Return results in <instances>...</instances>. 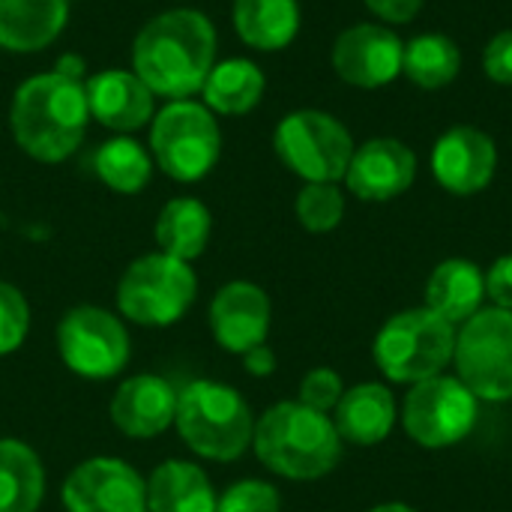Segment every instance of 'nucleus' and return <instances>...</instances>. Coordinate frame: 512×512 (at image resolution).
Here are the masks:
<instances>
[{
  "label": "nucleus",
  "instance_id": "dca6fc26",
  "mask_svg": "<svg viewBox=\"0 0 512 512\" xmlns=\"http://www.w3.org/2000/svg\"><path fill=\"white\" fill-rule=\"evenodd\" d=\"M417 177V156L408 144L396 138H372L354 147L351 165L345 171L348 189L360 201H390L411 189Z\"/></svg>",
  "mask_w": 512,
  "mask_h": 512
},
{
  "label": "nucleus",
  "instance_id": "9b49d317",
  "mask_svg": "<svg viewBox=\"0 0 512 512\" xmlns=\"http://www.w3.org/2000/svg\"><path fill=\"white\" fill-rule=\"evenodd\" d=\"M57 348L75 375L93 381L114 378L129 360L126 327L96 306H78L63 315L57 327Z\"/></svg>",
  "mask_w": 512,
  "mask_h": 512
},
{
  "label": "nucleus",
  "instance_id": "a211bd4d",
  "mask_svg": "<svg viewBox=\"0 0 512 512\" xmlns=\"http://www.w3.org/2000/svg\"><path fill=\"white\" fill-rule=\"evenodd\" d=\"M177 414V390L156 375H135L111 399V420L129 438L162 435Z\"/></svg>",
  "mask_w": 512,
  "mask_h": 512
},
{
  "label": "nucleus",
  "instance_id": "6e6552de",
  "mask_svg": "<svg viewBox=\"0 0 512 512\" xmlns=\"http://www.w3.org/2000/svg\"><path fill=\"white\" fill-rule=\"evenodd\" d=\"M456 378L483 402L512 399V312L480 309L456 330Z\"/></svg>",
  "mask_w": 512,
  "mask_h": 512
},
{
  "label": "nucleus",
  "instance_id": "4468645a",
  "mask_svg": "<svg viewBox=\"0 0 512 512\" xmlns=\"http://www.w3.org/2000/svg\"><path fill=\"white\" fill-rule=\"evenodd\" d=\"M498 171V147L477 126H453L435 141L432 174L453 195L483 192Z\"/></svg>",
  "mask_w": 512,
  "mask_h": 512
},
{
  "label": "nucleus",
  "instance_id": "4be33fe9",
  "mask_svg": "<svg viewBox=\"0 0 512 512\" xmlns=\"http://www.w3.org/2000/svg\"><path fill=\"white\" fill-rule=\"evenodd\" d=\"M231 24L243 45L282 51L300 33V0H234Z\"/></svg>",
  "mask_w": 512,
  "mask_h": 512
},
{
  "label": "nucleus",
  "instance_id": "7c9ffc66",
  "mask_svg": "<svg viewBox=\"0 0 512 512\" xmlns=\"http://www.w3.org/2000/svg\"><path fill=\"white\" fill-rule=\"evenodd\" d=\"M279 492L261 480L234 483L216 504V512H279Z\"/></svg>",
  "mask_w": 512,
  "mask_h": 512
},
{
  "label": "nucleus",
  "instance_id": "f8f14e48",
  "mask_svg": "<svg viewBox=\"0 0 512 512\" xmlns=\"http://www.w3.org/2000/svg\"><path fill=\"white\" fill-rule=\"evenodd\" d=\"M330 57L345 84L375 90L402 72L405 42L384 24H354L336 36Z\"/></svg>",
  "mask_w": 512,
  "mask_h": 512
},
{
  "label": "nucleus",
  "instance_id": "393cba45",
  "mask_svg": "<svg viewBox=\"0 0 512 512\" xmlns=\"http://www.w3.org/2000/svg\"><path fill=\"white\" fill-rule=\"evenodd\" d=\"M210 231H213V216L210 210L198 201V198H171L159 216H156V243L159 252L180 258V261H192L198 258L207 243H210Z\"/></svg>",
  "mask_w": 512,
  "mask_h": 512
},
{
  "label": "nucleus",
  "instance_id": "5701e85b",
  "mask_svg": "<svg viewBox=\"0 0 512 512\" xmlns=\"http://www.w3.org/2000/svg\"><path fill=\"white\" fill-rule=\"evenodd\" d=\"M264 90H267V78L255 60L228 57L210 69L201 87V102L219 117H243L252 108H258Z\"/></svg>",
  "mask_w": 512,
  "mask_h": 512
},
{
  "label": "nucleus",
  "instance_id": "a878e982",
  "mask_svg": "<svg viewBox=\"0 0 512 512\" xmlns=\"http://www.w3.org/2000/svg\"><path fill=\"white\" fill-rule=\"evenodd\" d=\"M45 474L36 453L12 438H0V512H36Z\"/></svg>",
  "mask_w": 512,
  "mask_h": 512
},
{
  "label": "nucleus",
  "instance_id": "4c0bfd02",
  "mask_svg": "<svg viewBox=\"0 0 512 512\" xmlns=\"http://www.w3.org/2000/svg\"><path fill=\"white\" fill-rule=\"evenodd\" d=\"M369 512H417V510H414V507H408V504H396V501H393V504H378L375 510H369Z\"/></svg>",
  "mask_w": 512,
  "mask_h": 512
},
{
  "label": "nucleus",
  "instance_id": "c756f323",
  "mask_svg": "<svg viewBox=\"0 0 512 512\" xmlns=\"http://www.w3.org/2000/svg\"><path fill=\"white\" fill-rule=\"evenodd\" d=\"M27 327H30V309L24 294L15 285L0 282V357L12 354L24 342Z\"/></svg>",
  "mask_w": 512,
  "mask_h": 512
},
{
  "label": "nucleus",
  "instance_id": "f03ea898",
  "mask_svg": "<svg viewBox=\"0 0 512 512\" xmlns=\"http://www.w3.org/2000/svg\"><path fill=\"white\" fill-rule=\"evenodd\" d=\"M90 108L84 81L60 72H36L24 78L9 102V129L18 150L42 165L66 162L84 141Z\"/></svg>",
  "mask_w": 512,
  "mask_h": 512
},
{
  "label": "nucleus",
  "instance_id": "412c9836",
  "mask_svg": "<svg viewBox=\"0 0 512 512\" xmlns=\"http://www.w3.org/2000/svg\"><path fill=\"white\" fill-rule=\"evenodd\" d=\"M486 297V273L465 258L441 261L429 282H426V309H432L438 318L456 324H465L480 312V303Z\"/></svg>",
  "mask_w": 512,
  "mask_h": 512
},
{
  "label": "nucleus",
  "instance_id": "ddd939ff",
  "mask_svg": "<svg viewBox=\"0 0 512 512\" xmlns=\"http://www.w3.org/2000/svg\"><path fill=\"white\" fill-rule=\"evenodd\" d=\"M66 512H147L144 480L120 459H87L63 483Z\"/></svg>",
  "mask_w": 512,
  "mask_h": 512
},
{
  "label": "nucleus",
  "instance_id": "20e7f679",
  "mask_svg": "<svg viewBox=\"0 0 512 512\" xmlns=\"http://www.w3.org/2000/svg\"><path fill=\"white\" fill-rule=\"evenodd\" d=\"M174 423L189 450L219 462L243 456L255 435L252 411L243 396L216 381H195L177 393Z\"/></svg>",
  "mask_w": 512,
  "mask_h": 512
},
{
  "label": "nucleus",
  "instance_id": "473e14b6",
  "mask_svg": "<svg viewBox=\"0 0 512 512\" xmlns=\"http://www.w3.org/2000/svg\"><path fill=\"white\" fill-rule=\"evenodd\" d=\"M483 69L492 81L512 84V30H501L483 51Z\"/></svg>",
  "mask_w": 512,
  "mask_h": 512
},
{
  "label": "nucleus",
  "instance_id": "7ed1b4c3",
  "mask_svg": "<svg viewBox=\"0 0 512 512\" xmlns=\"http://www.w3.org/2000/svg\"><path fill=\"white\" fill-rule=\"evenodd\" d=\"M252 444L258 459L288 480H318L330 474L342 456V438L333 420L303 402L273 405L255 423Z\"/></svg>",
  "mask_w": 512,
  "mask_h": 512
},
{
  "label": "nucleus",
  "instance_id": "39448f33",
  "mask_svg": "<svg viewBox=\"0 0 512 512\" xmlns=\"http://www.w3.org/2000/svg\"><path fill=\"white\" fill-rule=\"evenodd\" d=\"M153 165L177 183L204 180L222 156V129L216 114L195 99L165 102L150 120Z\"/></svg>",
  "mask_w": 512,
  "mask_h": 512
},
{
  "label": "nucleus",
  "instance_id": "c85d7f7f",
  "mask_svg": "<svg viewBox=\"0 0 512 512\" xmlns=\"http://www.w3.org/2000/svg\"><path fill=\"white\" fill-rule=\"evenodd\" d=\"M294 210L306 231L327 234L345 216V195L336 183H306L294 201Z\"/></svg>",
  "mask_w": 512,
  "mask_h": 512
},
{
  "label": "nucleus",
  "instance_id": "f704fd0d",
  "mask_svg": "<svg viewBox=\"0 0 512 512\" xmlns=\"http://www.w3.org/2000/svg\"><path fill=\"white\" fill-rule=\"evenodd\" d=\"M378 18L384 21H393V24H408L426 0H363Z\"/></svg>",
  "mask_w": 512,
  "mask_h": 512
},
{
  "label": "nucleus",
  "instance_id": "9d476101",
  "mask_svg": "<svg viewBox=\"0 0 512 512\" xmlns=\"http://www.w3.org/2000/svg\"><path fill=\"white\" fill-rule=\"evenodd\" d=\"M477 396L453 375H435L411 387L402 405V423L414 444L444 450L465 441L477 423Z\"/></svg>",
  "mask_w": 512,
  "mask_h": 512
},
{
  "label": "nucleus",
  "instance_id": "b1692460",
  "mask_svg": "<svg viewBox=\"0 0 512 512\" xmlns=\"http://www.w3.org/2000/svg\"><path fill=\"white\" fill-rule=\"evenodd\" d=\"M147 512H216V495L192 462H165L147 483Z\"/></svg>",
  "mask_w": 512,
  "mask_h": 512
},
{
  "label": "nucleus",
  "instance_id": "f3484780",
  "mask_svg": "<svg viewBox=\"0 0 512 512\" xmlns=\"http://www.w3.org/2000/svg\"><path fill=\"white\" fill-rule=\"evenodd\" d=\"M210 327L225 351L246 354L267 342L270 297L252 282H228L210 303Z\"/></svg>",
  "mask_w": 512,
  "mask_h": 512
},
{
  "label": "nucleus",
  "instance_id": "bb28decb",
  "mask_svg": "<svg viewBox=\"0 0 512 512\" xmlns=\"http://www.w3.org/2000/svg\"><path fill=\"white\" fill-rule=\"evenodd\" d=\"M96 177L117 195H138L153 177L150 150L132 135H111L93 153Z\"/></svg>",
  "mask_w": 512,
  "mask_h": 512
},
{
  "label": "nucleus",
  "instance_id": "423d86ee",
  "mask_svg": "<svg viewBox=\"0 0 512 512\" xmlns=\"http://www.w3.org/2000/svg\"><path fill=\"white\" fill-rule=\"evenodd\" d=\"M456 348V327L432 309H405L384 321L372 354L393 384H420L447 369Z\"/></svg>",
  "mask_w": 512,
  "mask_h": 512
},
{
  "label": "nucleus",
  "instance_id": "0eeeda50",
  "mask_svg": "<svg viewBox=\"0 0 512 512\" xmlns=\"http://www.w3.org/2000/svg\"><path fill=\"white\" fill-rule=\"evenodd\" d=\"M273 150L306 183H339L354 156V138L342 120L318 108H300L279 120Z\"/></svg>",
  "mask_w": 512,
  "mask_h": 512
},
{
  "label": "nucleus",
  "instance_id": "e433bc0d",
  "mask_svg": "<svg viewBox=\"0 0 512 512\" xmlns=\"http://www.w3.org/2000/svg\"><path fill=\"white\" fill-rule=\"evenodd\" d=\"M54 72H60L66 78H75V81H87V63H84L81 54H63L54 63Z\"/></svg>",
  "mask_w": 512,
  "mask_h": 512
},
{
  "label": "nucleus",
  "instance_id": "f257e3e1",
  "mask_svg": "<svg viewBox=\"0 0 512 512\" xmlns=\"http://www.w3.org/2000/svg\"><path fill=\"white\" fill-rule=\"evenodd\" d=\"M216 48V27L201 9H165L135 33L132 72L165 102L192 99L216 66Z\"/></svg>",
  "mask_w": 512,
  "mask_h": 512
},
{
  "label": "nucleus",
  "instance_id": "aec40b11",
  "mask_svg": "<svg viewBox=\"0 0 512 512\" xmlns=\"http://www.w3.org/2000/svg\"><path fill=\"white\" fill-rule=\"evenodd\" d=\"M333 426L342 441L357 447H375L387 441L396 426V399L387 384H357L342 393Z\"/></svg>",
  "mask_w": 512,
  "mask_h": 512
},
{
  "label": "nucleus",
  "instance_id": "6ab92c4d",
  "mask_svg": "<svg viewBox=\"0 0 512 512\" xmlns=\"http://www.w3.org/2000/svg\"><path fill=\"white\" fill-rule=\"evenodd\" d=\"M69 24V0H0V51L39 54Z\"/></svg>",
  "mask_w": 512,
  "mask_h": 512
},
{
  "label": "nucleus",
  "instance_id": "1a4fd4ad",
  "mask_svg": "<svg viewBox=\"0 0 512 512\" xmlns=\"http://www.w3.org/2000/svg\"><path fill=\"white\" fill-rule=\"evenodd\" d=\"M195 291L198 282L186 261L153 252L126 267L117 285V306L135 324L168 327L186 315Z\"/></svg>",
  "mask_w": 512,
  "mask_h": 512
},
{
  "label": "nucleus",
  "instance_id": "cd10ccee",
  "mask_svg": "<svg viewBox=\"0 0 512 512\" xmlns=\"http://www.w3.org/2000/svg\"><path fill=\"white\" fill-rule=\"evenodd\" d=\"M462 69L459 45L444 33H423L405 45L402 72L423 90L447 87Z\"/></svg>",
  "mask_w": 512,
  "mask_h": 512
},
{
  "label": "nucleus",
  "instance_id": "c9c22d12",
  "mask_svg": "<svg viewBox=\"0 0 512 512\" xmlns=\"http://www.w3.org/2000/svg\"><path fill=\"white\" fill-rule=\"evenodd\" d=\"M243 366H246L249 375L267 378V375L276 372V354H273L267 345H255V348H249V351L243 354Z\"/></svg>",
  "mask_w": 512,
  "mask_h": 512
},
{
  "label": "nucleus",
  "instance_id": "2eb2a0df",
  "mask_svg": "<svg viewBox=\"0 0 512 512\" xmlns=\"http://www.w3.org/2000/svg\"><path fill=\"white\" fill-rule=\"evenodd\" d=\"M90 120L114 135H132L150 126L156 114V96L132 69H102L84 81Z\"/></svg>",
  "mask_w": 512,
  "mask_h": 512
},
{
  "label": "nucleus",
  "instance_id": "72a5a7b5",
  "mask_svg": "<svg viewBox=\"0 0 512 512\" xmlns=\"http://www.w3.org/2000/svg\"><path fill=\"white\" fill-rule=\"evenodd\" d=\"M486 297H492L498 309L512 312V255L498 258L486 273Z\"/></svg>",
  "mask_w": 512,
  "mask_h": 512
},
{
  "label": "nucleus",
  "instance_id": "2f4dec72",
  "mask_svg": "<svg viewBox=\"0 0 512 512\" xmlns=\"http://www.w3.org/2000/svg\"><path fill=\"white\" fill-rule=\"evenodd\" d=\"M342 393H345V384L333 369H312L300 381V402L312 411H321V414L336 411Z\"/></svg>",
  "mask_w": 512,
  "mask_h": 512
}]
</instances>
